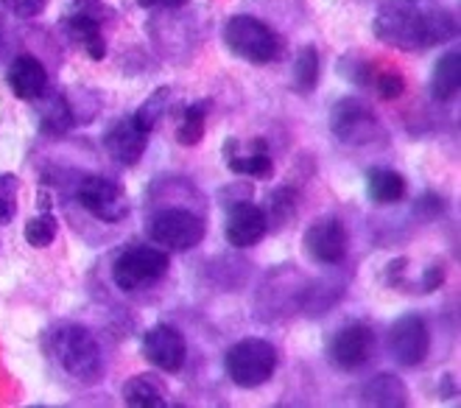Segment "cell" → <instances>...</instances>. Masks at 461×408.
I'll use <instances>...</instances> for the list:
<instances>
[{"mask_svg":"<svg viewBox=\"0 0 461 408\" xmlns=\"http://www.w3.org/2000/svg\"><path fill=\"white\" fill-rule=\"evenodd\" d=\"M68 34L73 42L81 45V50L87 53V57L93 62H101L106 57V40H104V32H101V25L95 17L90 14H73L68 17Z\"/></svg>","mask_w":461,"mask_h":408,"instance_id":"cell-20","label":"cell"},{"mask_svg":"<svg viewBox=\"0 0 461 408\" xmlns=\"http://www.w3.org/2000/svg\"><path fill=\"white\" fill-rule=\"evenodd\" d=\"M224 166L232 174L252 177V179H268L271 174H275V162H271V157H268V146L263 138L249 141L247 151H240V141H227Z\"/></svg>","mask_w":461,"mask_h":408,"instance_id":"cell-15","label":"cell"},{"mask_svg":"<svg viewBox=\"0 0 461 408\" xmlns=\"http://www.w3.org/2000/svg\"><path fill=\"white\" fill-rule=\"evenodd\" d=\"M366 196L372 204H397L405 199V179L392 168H369L366 171Z\"/></svg>","mask_w":461,"mask_h":408,"instance_id":"cell-21","label":"cell"},{"mask_svg":"<svg viewBox=\"0 0 461 408\" xmlns=\"http://www.w3.org/2000/svg\"><path fill=\"white\" fill-rule=\"evenodd\" d=\"M227 377L240 389H258L268 384L277 369V347L266 339H243L227 349Z\"/></svg>","mask_w":461,"mask_h":408,"instance_id":"cell-4","label":"cell"},{"mask_svg":"<svg viewBox=\"0 0 461 408\" xmlns=\"http://www.w3.org/2000/svg\"><path fill=\"white\" fill-rule=\"evenodd\" d=\"M386 349L400 367H420L430 349V331L420 313H405L392 322Z\"/></svg>","mask_w":461,"mask_h":408,"instance_id":"cell-8","label":"cell"},{"mask_svg":"<svg viewBox=\"0 0 461 408\" xmlns=\"http://www.w3.org/2000/svg\"><path fill=\"white\" fill-rule=\"evenodd\" d=\"M168 252L162 247H143V243H134V247L123 249L115 263H113V280L121 291L134 294L143 291L154 283H159L168 275Z\"/></svg>","mask_w":461,"mask_h":408,"instance_id":"cell-5","label":"cell"},{"mask_svg":"<svg viewBox=\"0 0 461 408\" xmlns=\"http://www.w3.org/2000/svg\"><path fill=\"white\" fill-rule=\"evenodd\" d=\"M458 87H461V53L456 48V50H447L445 57L433 65L430 95L445 104V101H453L458 95Z\"/></svg>","mask_w":461,"mask_h":408,"instance_id":"cell-19","label":"cell"},{"mask_svg":"<svg viewBox=\"0 0 461 408\" xmlns=\"http://www.w3.org/2000/svg\"><path fill=\"white\" fill-rule=\"evenodd\" d=\"M458 37V20L447 9H430L425 12V48L442 45Z\"/></svg>","mask_w":461,"mask_h":408,"instance_id":"cell-24","label":"cell"},{"mask_svg":"<svg viewBox=\"0 0 461 408\" xmlns=\"http://www.w3.org/2000/svg\"><path fill=\"white\" fill-rule=\"evenodd\" d=\"M303 247H305V255L313 263H319V266H336V263H341L347 258L349 232L336 219V215H324V219H316L305 230Z\"/></svg>","mask_w":461,"mask_h":408,"instance_id":"cell-11","label":"cell"},{"mask_svg":"<svg viewBox=\"0 0 461 408\" xmlns=\"http://www.w3.org/2000/svg\"><path fill=\"white\" fill-rule=\"evenodd\" d=\"M330 131L344 146H372L381 141V121L361 98H341L330 113Z\"/></svg>","mask_w":461,"mask_h":408,"instance_id":"cell-6","label":"cell"},{"mask_svg":"<svg viewBox=\"0 0 461 408\" xmlns=\"http://www.w3.org/2000/svg\"><path fill=\"white\" fill-rule=\"evenodd\" d=\"M375 37L397 50H422L425 12L414 0H384L375 17Z\"/></svg>","mask_w":461,"mask_h":408,"instance_id":"cell-2","label":"cell"},{"mask_svg":"<svg viewBox=\"0 0 461 408\" xmlns=\"http://www.w3.org/2000/svg\"><path fill=\"white\" fill-rule=\"evenodd\" d=\"M294 85L303 93H311L319 85V50L313 45H305V48H300V53H296Z\"/></svg>","mask_w":461,"mask_h":408,"instance_id":"cell-25","label":"cell"},{"mask_svg":"<svg viewBox=\"0 0 461 408\" xmlns=\"http://www.w3.org/2000/svg\"><path fill=\"white\" fill-rule=\"evenodd\" d=\"M78 204L85 207L93 219L104 224H118L129 215V199L126 190L106 179V177H87L78 185Z\"/></svg>","mask_w":461,"mask_h":408,"instance_id":"cell-9","label":"cell"},{"mask_svg":"<svg viewBox=\"0 0 461 408\" xmlns=\"http://www.w3.org/2000/svg\"><path fill=\"white\" fill-rule=\"evenodd\" d=\"M0 50H4V20H0Z\"/></svg>","mask_w":461,"mask_h":408,"instance_id":"cell-34","label":"cell"},{"mask_svg":"<svg viewBox=\"0 0 461 408\" xmlns=\"http://www.w3.org/2000/svg\"><path fill=\"white\" fill-rule=\"evenodd\" d=\"M375 356V333L369 324L352 322L341 328L328 344V361L339 372H356L366 367Z\"/></svg>","mask_w":461,"mask_h":408,"instance_id":"cell-10","label":"cell"},{"mask_svg":"<svg viewBox=\"0 0 461 408\" xmlns=\"http://www.w3.org/2000/svg\"><path fill=\"white\" fill-rule=\"evenodd\" d=\"M361 403L377 408H402L409 405V389H405V384L397 375L381 372L361 389Z\"/></svg>","mask_w":461,"mask_h":408,"instance_id":"cell-17","label":"cell"},{"mask_svg":"<svg viewBox=\"0 0 461 408\" xmlns=\"http://www.w3.org/2000/svg\"><path fill=\"white\" fill-rule=\"evenodd\" d=\"M266 232H268V224H266L263 207H258L252 202H235L230 207L224 235H227V243H232L235 249L258 247V243L266 238Z\"/></svg>","mask_w":461,"mask_h":408,"instance_id":"cell-14","label":"cell"},{"mask_svg":"<svg viewBox=\"0 0 461 408\" xmlns=\"http://www.w3.org/2000/svg\"><path fill=\"white\" fill-rule=\"evenodd\" d=\"M57 232H59L57 215H50V213H42V215H37V219H32L29 224H25V240H29L32 247H37V249L50 247L53 238H57Z\"/></svg>","mask_w":461,"mask_h":408,"instance_id":"cell-27","label":"cell"},{"mask_svg":"<svg viewBox=\"0 0 461 408\" xmlns=\"http://www.w3.org/2000/svg\"><path fill=\"white\" fill-rule=\"evenodd\" d=\"M207 115H210V104L207 101H196L191 106H185L182 121L176 126V141L179 146H199L204 138V126H207Z\"/></svg>","mask_w":461,"mask_h":408,"instance_id":"cell-22","label":"cell"},{"mask_svg":"<svg viewBox=\"0 0 461 408\" xmlns=\"http://www.w3.org/2000/svg\"><path fill=\"white\" fill-rule=\"evenodd\" d=\"M138 6H143V9H157V6H162V9H176V6H182L185 0H134Z\"/></svg>","mask_w":461,"mask_h":408,"instance_id":"cell-33","label":"cell"},{"mask_svg":"<svg viewBox=\"0 0 461 408\" xmlns=\"http://www.w3.org/2000/svg\"><path fill=\"white\" fill-rule=\"evenodd\" d=\"M369 85L384 101H394L405 93V78L397 70H372Z\"/></svg>","mask_w":461,"mask_h":408,"instance_id":"cell-28","label":"cell"},{"mask_svg":"<svg viewBox=\"0 0 461 408\" xmlns=\"http://www.w3.org/2000/svg\"><path fill=\"white\" fill-rule=\"evenodd\" d=\"M168 95H171V90L168 87H159L143 106H140V110L138 113H134V115H138V121L151 131L154 126H157V121H159V115H162V110H166V101H168Z\"/></svg>","mask_w":461,"mask_h":408,"instance_id":"cell-30","label":"cell"},{"mask_svg":"<svg viewBox=\"0 0 461 408\" xmlns=\"http://www.w3.org/2000/svg\"><path fill=\"white\" fill-rule=\"evenodd\" d=\"M224 42L238 59L249 65H268L283 53V40L277 32L249 14H235L224 25Z\"/></svg>","mask_w":461,"mask_h":408,"instance_id":"cell-3","label":"cell"},{"mask_svg":"<svg viewBox=\"0 0 461 408\" xmlns=\"http://www.w3.org/2000/svg\"><path fill=\"white\" fill-rule=\"evenodd\" d=\"M149 146V129L138 121V115H129L115 121L104 134V149L118 166H138L143 151Z\"/></svg>","mask_w":461,"mask_h":408,"instance_id":"cell-12","label":"cell"},{"mask_svg":"<svg viewBox=\"0 0 461 408\" xmlns=\"http://www.w3.org/2000/svg\"><path fill=\"white\" fill-rule=\"evenodd\" d=\"M123 403L129 408H166L168 392L154 375H134L123 384Z\"/></svg>","mask_w":461,"mask_h":408,"instance_id":"cell-18","label":"cell"},{"mask_svg":"<svg viewBox=\"0 0 461 408\" xmlns=\"http://www.w3.org/2000/svg\"><path fill=\"white\" fill-rule=\"evenodd\" d=\"M185 339L174 324H154L143 333V358L151 367L162 372H179L185 367Z\"/></svg>","mask_w":461,"mask_h":408,"instance_id":"cell-13","label":"cell"},{"mask_svg":"<svg viewBox=\"0 0 461 408\" xmlns=\"http://www.w3.org/2000/svg\"><path fill=\"white\" fill-rule=\"evenodd\" d=\"M17 194L20 182L14 174H0V224H12L17 215Z\"/></svg>","mask_w":461,"mask_h":408,"instance_id":"cell-29","label":"cell"},{"mask_svg":"<svg viewBox=\"0 0 461 408\" xmlns=\"http://www.w3.org/2000/svg\"><path fill=\"white\" fill-rule=\"evenodd\" d=\"M73 126V113H70V104L62 95H53L45 110H42V129L45 134H65Z\"/></svg>","mask_w":461,"mask_h":408,"instance_id":"cell-26","label":"cell"},{"mask_svg":"<svg viewBox=\"0 0 461 408\" xmlns=\"http://www.w3.org/2000/svg\"><path fill=\"white\" fill-rule=\"evenodd\" d=\"M4 6L17 17H37L48 6V0H4Z\"/></svg>","mask_w":461,"mask_h":408,"instance_id":"cell-31","label":"cell"},{"mask_svg":"<svg viewBox=\"0 0 461 408\" xmlns=\"http://www.w3.org/2000/svg\"><path fill=\"white\" fill-rule=\"evenodd\" d=\"M9 87L17 98L23 101H37L45 95L48 90V70L45 65L32 57V53H23V57H17L12 65H9Z\"/></svg>","mask_w":461,"mask_h":408,"instance_id":"cell-16","label":"cell"},{"mask_svg":"<svg viewBox=\"0 0 461 408\" xmlns=\"http://www.w3.org/2000/svg\"><path fill=\"white\" fill-rule=\"evenodd\" d=\"M296 207H300V196H296V190H291V187L275 190V194L268 196V207L263 210L266 213V224L275 227V230L288 227V222L294 219Z\"/></svg>","mask_w":461,"mask_h":408,"instance_id":"cell-23","label":"cell"},{"mask_svg":"<svg viewBox=\"0 0 461 408\" xmlns=\"http://www.w3.org/2000/svg\"><path fill=\"white\" fill-rule=\"evenodd\" d=\"M149 235L166 252H187L202 243L204 222L191 210H162L149 222Z\"/></svg>","mask_w":461,"mask_h":408,"instance_id":"cell-7","label":"cell"},{"mask_svg":"<svg viewBox=\"0 0 461 408\" xmlns=\"http://www.w3.org/2000/svg\"><path fill=\"white\" fill-rule=\"evenodd\" d=\"M445 283V266H442V260H437V263H430L428 268H425V275H422V291L428 294V291H437L439 286Z\"/></svg>","mask_w":461,"mask_h":408,"instance_id":"cell-32","label":"cell"},{"mask_svg":"<svg viewBox=\"0 0 461 408\" xmlns=\"http://www.w3.org/2000/svg\"><path fill=\"white\" fill-rule=\"evenodd\" d=\"M50 352L78 384L93 386L104 377L101 344L85 324H62V328L50 331Z\"/></svg>","mask_w":461,"mask_h":408,"instance_id":"cell-1","label":"cell"}]
</instances>
